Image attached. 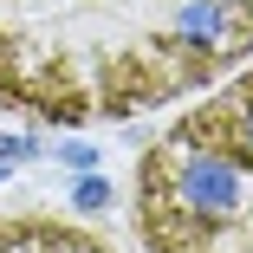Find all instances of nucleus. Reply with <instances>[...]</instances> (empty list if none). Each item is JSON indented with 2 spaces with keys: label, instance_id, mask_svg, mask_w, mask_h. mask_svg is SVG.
<instances>
[{
  "label": "nucleus",
  "instance_id": "nucleus-2",
  "mask_svg": "<svg viewBox=\"0 0 253 253\" xmlns=\"http://www.w3.org/2000/svg\"><path fill=\"white\" fill-rule=\"evenodd\" d=\"M0 253H104V247L91 234H78V227L20 214V221H0Z\"/></svg>",
  "mask_w": 253,
  "mask_h": 253
},
{
  "label": "nucleus",
  "instance_id": "nucleus-1",
  "mask_svg": "<svg viewBox=\"0 0 253 253\" xmlns=\"http://www.w3.org/2000/svg\"><path fill=\"white\" fill-rule=\"evenodd\" d=\"M253 52V0H0V111L136 117Z\"/></svg>",
  "mask_w": 253,
  "mask_h": 253
},
{
  "label": "nucleus",
  "instance_id": "nucleus-3",
  "mask_svg": "<svg viewBox=\"0 0 253 253\" xmlns=\"http://www.w3.org/2000/svg\"><path fill=\"white\" fill-rule=\"evenodd\" d=\"M72 208H78V214H104V208H111V182L97 175V169L78 175V182H72Z\"/></svg>",
  "mask_w": 253,
  "mask_h": 253
},
{
  "label": "nucleus",
  "instance_id": "nucleus-4",
  "mask_svg": "<svg viewBox=\"0 0 253 253\" xmlns=\"http://www.w3.org/2000/svg\"><path fill=\"white\" fill-rule=\"evenodd\" d=\"M59 163L78 169V175H91L97 169V143H59Z\"/></svg>",
  "mask_w": 253,
  "mask_h": 253
},
{
  "label": "nucleus",
  "instance_id": "nucleus-5",
  "mask_svg": "<svg viewBox=\"0 0 253 253\" xmlns=\"http://www.w3.org/2000/svg\"><path fill=\"white\" fill-rule=\"evenodd\" d=\"M7 169H13V163H0V182H7Z\"/></svg>",
  "mask_w": 253,
  "mask_h": 253
}]
</instances>
